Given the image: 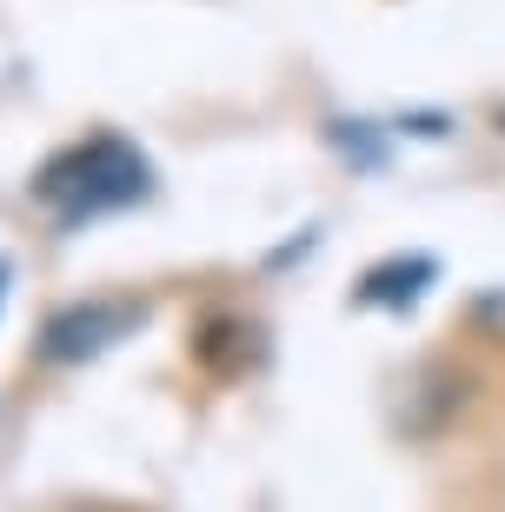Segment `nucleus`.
I'll return each instance as SVG.
<instances>
[{"label": "nucleus", "mask_w": 505, "mask_h": 512, "mask_svg": "<svg viewBox=\"0 0 505 512\" xmlns=\"http://www.w3.org/2000/svg\"><path fill=\"white\" fill-rule=\"evenodd\" d=\"M34 193L54 207L60 227L74 233V227H87V220H100V213H120V207H133V200H147L153 167H147L140 147L100 133V140H87V147L47 160V173L34 180Z\"/></svg>", "instance_id": "f257e3e1"}, {"label": "nucleus", "mask_w": 505, "mask_h": 512, "mask_svg": "<svg viewBox=\"0 0 505 512\" xmlns=\"http://www.w3.org/2000/svg\"><path fill=\"white\" fill-rule=\"evenodd\" d=\"M127 320L133 313H120V306H74V313H60V320L47 326V353H54V360H87V353H100Z\"/></svg>", "instance_id": "f03ea898"}, {"label": "nucleus", "mask_w": 505, "mask_h": 512, "mask_svg": "<svg viewBox=\"0 0 505 512\" xmlns=\"http://www.w3.org/2000/svg\"><path fill=\"white\" fill-rule=\"evenodd\" d=\"M432 280H439V260H426V253H412V260H379L373 273L359 280V300L366 306H412Z\"/></svg>", "instance_id": "7ed1b4c3"}, {"label": "nucleus", "mask_w": 505, "mask_h": 512, "mask_svg": "<svg viewBox=\"0 0 505 512\" xmlns=\"http://www.w3.org/2000/svg\"><path fill=\"white\" fill-rule=\"evenodd\" d=\"M7 280H14V266H7V260H0V300H7Z\"/></svg>", "instance_id": "20e7f679"}]
</instances>
